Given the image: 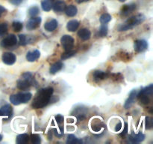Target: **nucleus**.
<instances>
[{"label": "nucleus", "mask_w": 153, "mask_h": 144, "mask_svg": "<svg viewBox=\"0 0 153 144\" xmlns=\"http://www.w3.org/2000/svg\"><path fill=\"white\" fill-rule=\"evenodd\" d=\"M54 89L52 87L43 88L39 90L35 94L31 106L34 109H41L49 103L53 94Z\"/></svg>", "instance_id": "f257e3e1"}, {"label": "nucleus", "mask_w": 153, "mask_h": 144, "mask_svg": "<svg viewBox=\"0 0 153 144\" xmlns=\"http://www.w3.org/2000/svg\"><path fill=\"white\" fill-rule=\"evenodd\" d=\"M145 20V16L143 14H137L128 18L124 24L119 28L120 31H127L137 26Z\"/></svg>", "instance_id": "f03ea898"}, {"label": "nucleus", "mask_w": 153, "mask_h": 144, "mask_svg": "<svg viewBox=\"0 0 153 144\" xmlns=\"http://www.w3.org/2000/svg\"><path fill=\"white\" fill-rule=\"evenodd\" d=\"M22 77V78L17 81V88L20 90H27L32 85L34 82V78L31 74L28 72L23 74Z\"/></svg>", "instance_id": "7ed1b4c3"}, {"label": "nucleus", "mask_w": 153, "mask_h": 144, "mask_svg": "<svg viewBox=\"0 0 153 144\" xmlns=\"http://www.w3.org/2000/svg\"><path fill=\"white\" fill-rule=\"evenodd\" d=\"M32 94L30 92L18 93V94H12L10 97V101L13 105H19L20 104L27 103L31 100Z\"/></svg>", "instance_id": "20e7f679"}, {"label": "nucleus", "mask_w": 153, "mask_h": 144, "mask_svg": "<svg viewBox=\"0 0 153 144\" xmlns=\"http://www.w3.org/2000/svg\"><path fill=\"white\" fill-rule=\"evenodd\" d=\"M61 43L66 51L70 50L74 46V39L68 34L63 35L61 38Z\"/></svg>", "instance_id": "39448f33"}, {"label": "nucleus", "mask_w": 153, "mask_h": 144, "mask_svg": "<svg viewBox=\"0 0 153 144\" xmlns=\"http://www.w3.org/2000/svg\"><path fill=\"white\" fill-rule=\"evenodd\" d=\"M17 44V38L16 35L13 34H10L4 38L1 42V46L2 47H11L15 46Z\"/></svg>", "instance_id": "423d86ee"}, {"label": "nucleus", "mask_w": 153, "mask_h": 144, "mask_svg": "<svg viewBox=\"0 0 153 144\" xmlns=\"http://www.w3.org/2000/svg\"><path fill=\"white\" fill-rule=\"evenodd\" d=\"M41 17L39 16H33L32 18L28 21L26 24V28L28 30H34L37 28V27L40 26L41 23Z\"/></svg>", "instance_id": "0eeeda50"}, {"label": "nucleus", "mask_w": 153, "mask_h": 144, "mask_svg": "<svg viewBox=\"0 0 153 144\" xmlns=\"http://www.w3.org/2000/svg\"><path fill=\"white\" fill-rule=\"evenodd\" d=\"M1 58H2L3 62L6 64H8V65L13 64L16 60V56H15L13 53H12V52H4Z\"/></svg>", "instance_id": "6e6552de"}, {"label": "nucleus", "mask_w": 153, "mask_h": 144, "mask_svg": "<svg viewBox=\"0 0 153 144\" xmlns=\"http://www.w3.org/2000/svg\"><path fill=\"white\" fill-rule=\"evenodd\" d=\"M13 114V109L10 104H6L0 109V116L5 117L6 119L10 118Z\"/></svg>", "instance_id": "1a4fd4ad"}, {"label": "nucleus", "mask_w": 153, "mask_h": 144, "mask_svg": "<svg viewBox=\"0 0 153 144\" xmlns=\"http://www.w3.org/2000/svg\"><path fill=\"white\" fill-rule=\"evenodd\" d=\"M148 48V43L145 40H136L134 43V50L137 52H141Z\"/></svg>", "instance_id": "9d476101"}, {"label": "nucleus", "mask_w": 153, "mask_h": 144, "mask_svg": "<svg viewBox=\"0 0 153 144\" xmlns=\"http://www.w3.org/2000/svg\"><path fill=\"white\" fill-rule=\"evenodd\" d=\"M137 90L135 89H133L132 91L130 92L129 97L128 98V99H127L126 101L125 105H124V107H125L126 109H128V108H130L133 104H134V101H135V98L136 97H137Z\"/></svg>", "instance_id": "9b49d317"}, {"label": "nucleus", "mask_w": 153, "mask_h": 144, "mask_svg": "<svg viewBox=\"0 0 153 144\" xmlns=\"http://www.w3.org/2000/svg\"><path fill=\"white\" fill-rule=\"evenodd\" d=\"M136 9V5L134 4H125L121 9V15L123 16H126L132 13Z\"/></svg>", "instance_id": "f8f14e48"}, {"label": "nucleus", "mask_w": 153, "mask_h": 144, "mask_svg": "<svg viewBox=\"0 0 153 144\" xmlns=\"http://www.w3.org/2000/svg\"><path fill=\"white\" fill-rule=\"evenodd\" d=\"M145 139V135L142 133H138L137 134H132L129 135L128 136V140L132 143H138V142H142Z\"/></svg>", "instance_id": "ddd939ff"}, {"label": "nucleus", "mask_w": 153, "mask_h": 144, "mask_svg": "<svg viewBox=\"0 0 153 144\" xmlns=\"http://www.w3.org/2000/svg\"><path fill=\"white\" fill-rule=\"evenodd\" d=\"M58 21L55 19H52L50 20L47 21V22L45 23L44 28L46 31L48 32H53L54 30H55L58 27Z\"/></svg>", "instance_id": "4468645a"}, {"label": "nucleus", "mask_w": 153, "mask_h": 144, "mask_svg": "<svg viewBox=\"0 0 153 144\" xmlns=\"http://www.w3.org/2000/svg\"><path fill=\"white\" fill-rule=\"evenodd\" d=\"M137 97L138 98L139 101L141 104L147 105L150 103V95L145 94L142 91H140V93L137 94Z\"/></svg>", "instance_id": "2eb2a0df"}, {"label": "nucleus", "mask_w": 153, "mask_h": 144, "mask_svg": "<svg viewBox=\"0 0 153 144\" xmlns=\"http://www.w3.org/2000/svg\"><path fill=\"white\" fill-rule=\"evenodd\" d=\"M108 74L106 72L101 71V70H97L93 74V77H94L95 82H100V81L108 78Z\"/></svg>", "instance_id": "dca6fc26"}, {"label": "nucleus", "mask_w": 153, "mask_h": 144, "mask_svg": "<svg viewBox=\"0 0 153 144\" xmlns=\"http://www.w3.org/2000/svg\"><path fill=\"white\" fill-rule=\"evenodd\" d=\"M78 35L82 40H88L91 38V32L88 28H82L78 32Z\"/></svg>", "instance_id": "f3484780"}, {"label": "nucleus", "mask_w": 153, "mask_h": 144, "mask_svg": "<svg viewBox=\"0 0 153 144\" xmlns=\"http://www.w3.org/2000/svg\"><path fill=\"white\" fill-rule=\"evenodd\" d=\"M40 56V52L39 50H34L31 51V52H28L26 54V59L28 62H32L36 61L38 59Z\"/></svg>", "instance_id": "a211bd4d"}, {"label": "nucleus", "mask_w": 153, "mask_h": 144, "mask_svg": "<svg viewBox=\"0 0 153 144\" xmlns=\"http://www.w3.org/2000/svg\"><path fill=\"white\" fill-rule=\"evenodd\" d=\"M64 11H65V14L68 16H75L77 14L78 9L76 6L72 4V5L66 6Z\"/></svg>", "instance_id": "6ab92c4d"}, {"label": "nucleus", "mask_w": 153, "mask_h": 144, "mask_svg": "<svg viewBox=\"0 0 153 144\" xmlns=\"http://www.w3.org/2000/svg\"><path fill=\"white\" fill-rule=\"evenodd\" d=\"M105 127V124H103V122L100 120L97 119V121L96 122L95 119L92 122V125H91V128L94 131L99 132Z\"/></svg>", "instance_id": "aec40b11"}, {"label": "nucleus", "mask_w": 153, "mask_h": 144, "mask_svg": "<svg viewBox=\"0 0 153 144\" xmlns=\"http://www.w3.org/2000/svg\"><path fill=\"white\" fill-rule=\"evenodd\" d=\"M66 8V3L64 1H58L52 5V8L55 12L64 11Z\"/></svg>", "instance_id": "412c9836"}, {"label": "nucleus", "mask_w": 153, "mask_h": 144, "mask_svg": "<svg viewBox=\"0 0 153 144\" xmlns=\"http://www.w3.org/2000/svg\"><path fill=\"white\" fill-rule=\"evenodd\" d=\"M79 26V22L76 20H73L67 22V28L68 31L70 32H75Z\"/></svg>", "instance_id": "4be33fe9"}, {"label": "nucleus", "mask_w": 153, "mask_h": 144, "mask_svg": "<svg viewBox=\"0 0 153 144\" xmlns=\"http://www.w3.org/2000/svg\"><path fill=\"white\" fill-rule=\"evenodd\" d=\"M30 139L29 135L27 134H22L18 135L16 137V143L17 144H25L28 142Z\"/></svg>", "instance_id": "5701e85b"}, {"label": "nucleus", "mask_w": 153, "mask_h": 144, "mask_svg": "<svg viewBox=\"0 0 153 144\" xmlns=\"http://www.w3.org/2000/svg\"><path fill=\"white\" fill-rule=\"evenodd\" d=\"M63 66H64V64H63V63L61 62H58L54 63L50 67V74H55V73H57V72L59 71V70H61L62 69Z\"/></svg>", "instance_id": "b1692460"}, {"label": "nucleus", "mask_w": 153, "mask_h": 144, "mask_svg": "<svg viewBox=\"0 0 153 144\" xmlns=\"http://www.w3.org/2000/svg\"><path fill=\"white\" fill-rule=\"evenodd\" d=\"M67 143L68 144H79L82 143V140H79L76 137L75 135L70 134L68 135L67 139Z\"/></svg>", "instance_id": "393cba45"}, {"label": "nucleus", "mask_w": 153, "mask_h": 144, "mask_svg": "<svg viewBox=\"0 0 153 144\" xmlns=\"http://www.w3.org/2000/svg\"><path fill=\"white\" fill-rule=\"evenodd\" d=\"M41 7L44 11H49L52 8L51 0H43L41 2Z\"/></svg>", "instance_id": "a878e982"}, {"label": "nucleus", "mask_w": 153, "mask_h": 144, "mask_svg": "<svg viewBox=\"0 0 153 144\" xmlns=\"http://www.w3.org/2000/svg\"><path fill=\"white\" fill-rule=\"evenodd\" d=\"M107 34H108L107 25H106V24H102V25L101 26V27H100L98 33H97V35H98L99 37L103 38V37H105V36L107 35Z\"/></svg>", "instance_id": "bb28decb"}, {"label": "nucleus", "mask_w": 153, "mask_h": 144, "mask_svg": "<svg viewBox=\"0 0 153 144\" xmlns=\"http://www.w3.org/2000/svg\"><path fill=\"white\" fill-rule=\"evenodd\" d=\"M111 16L110 14H103L102 15H101V16H100V22H101V23L102 24H106L107 22H110L111 20Z\"/></svg>", "instance_id": "cd10ccee"}, {"label": "nucleus", "mask_w": 153, "mask_h": 144, "mask_svg": "<svg viewBox=\"0 0 153 144\" xmlns=\"http://www.w3.org/2000/svg\"><path fill=\"white\" fill-rule=\"evenodd\" d=\"M76 51L73 50L66 51L65 52H64V53L61 55V59H67V58H71L72 56H73L76 54Z\"/></svg>", "instance_id": "c85d7f7f"}, {"label": "nucleus", "mask_w": 153, "mask_h": 144, "mask_svg": "<svg viewBox=\"0 0 153 144\" xmlns=\"http://www.w3.org/2000/svg\"><path fill=\"white\" fill-rule=\"evenodd\" d=\"M39 12H40V9L37 6H32L28 10V14L31 16H35L38 14Z\"/></svg>", "instance_id": "c756f323"}, {"label": "nucleus", "mask_w": 153, "mask_h": 144, "mask_svg": "<svg viewBox=\"0 0 153 144\" xmlns=\"http://www.w3.org/2000/svg\"><path fill=\"white\" fill-rule=\"evenodd\" d=\"M7 28H8V27L5 22L0 23V37H2L7 33Z\"/></svg>", "instance_id": "7c9ffc66"}, {"label": "nucleus", "mask_w": 153, "mask_h": 144, "mask_svg": "<svg viewBox=\"0 0 153 144\" xmlns=\"http://www.w3.org/2000/svg\"><path fill=\"white\" fill-rule=\"evenodd\" d=\"M12 26H13V30H14L15 32H18L22 30L23 25H22V22H19V21H15V22H13V24H12Z\"/></svg>", "instance_id": "2f4dec72"}, {"label": "nucleus", "mask_w": 153, "mask_h": 144, "mask_svg": "<svg viewBox=\"0 0 153 144\" xmlns=\"http://www.w3.org/2000/svg\"><path fill=\"white\" fill-rule=\"evenodd\" d=\"M31 142L33 144H40L41 142V138L38 134H32L30 137Z\"/></svg>", "instance_id": "473e14b6"}, {"label": "nucleus", "mask_w": 153, "mask_h": 144, "mask_svg": "<svg viewBox=\"0 0 153 144\" xmlns=\"http://www.w3.org/2000/svg\"><path fill=\"white\" fill-rule=\"evenodd\" d=\"M143 93L145 94H147L149 95H152V92H153V85L152 84H150L149 86H148L147 87L144 88L143 89L141 90Z\"/></svg>", "instance_id": "72a5a7b5"}, {"label": "nucleus", "mask_w": 153, "mask_h": 144, "mask_svg": "<svg viewBox=\"0 0 153 144\" xmlns=\"http://www.w3.org/2000/svg\"><path fill=\"white\" fill-rule=\"evenodd\" d=\"M145 123H146V129H151L153 125V120L152 118L151 117H146V120H145Z\"/></svg>", "instance_id": "f704fd0d"}, {"label": "nucleus", "mask_w": 153, "mask_h": 144, "mask_svg": "<svg viewBox=\"0 0 153 144\" xmlns=\"http://www.w3.org/2000/svg\"><path fill=\"white\" fill-rule=\"evenodd\" d=\"M53 131L55 136H58V137H61L64 135V128L62 127H60L58 130L57 128H54Z\"/></svg>", "instance_id": "c9c22d12"}, {"label": "nucleus", "mask_w": 153, "mask_h": 144, "mask_svg": "<svg viewBox=\"0 0 153 144\" xmlns=\"http://www.w3.org/2000/svg\"><path fill=\"white\" fill-rule=\"evenodd\" d=\"M19 44L20 45H25L28 44V40H27V36L25 34H20L19 36Z\"/></svg>", "instance_id": "e433bc0d"}, {"label": "nucleus", "mask_w": 153, "mask_h": 144, "mask_svg": "<svg viewBox=\"0 0 153 144\" xmlns=\"http://www.w3.org/2000/svg\"><path fill=\"white\" fill-rule=\"evenodd\" d=\"M55 121L57 122V123H58V124H61L63 122H64V117L62 115H61V114H58L57 116H55Z\"/></svg>", "instance_id": "4c0bfd02"}, {"label": "nucleus", "mask_w": 153, "mask_h": 144, "mask_svg": "<svg viewBox=\"0 0 153 144\" xmlns=\"http://www.w3.org/2000/svg\"><path fill=\"white\" fill-rule=\"evenodd\" d=\"M9 1H10V2L12 4H13V5L18 6L22 2L23 0H9Z\"/></svg>", "instance_id": "58836bf2"}, {"label": "nucleus", "mask_w": 153, "mask_h": 144, "mask_svg": "<svg viewBox=\"0 0 153 144\" xmlns=\"http://www.w3.org/2000/svg\"><path fill=\"white\" fill-rule=\"evenodd\" d=\"M127 132H128V124H127V123H125V128H124L123 131L122 133H121L120 135V136H122L123 138L124 136H125L126 135Z\"/></svg>", "instance_id": "ea45409f"}, {"label": "nucleus", "mask_w": 153, "mask_h": 144, "mask_svg": "<svg viewBox=\"0 0 153 144\" xmlns=\"http://www.w3.org/2000/svg\"><path fill=\"white\" fill-rule=\"evenodd\" d=\"M122 128V123L120 122H119L118 124H116V127H115V131H120Z\"/></svg>", "instance_id": "a19ab883"}, {"label": "nucleus", "mask_w": 153, "mask_h": 144, "mask_svg": "<svg viewBox=\"0 0 153 144\" xmlns=\"http://www.w3.org/2000/svg\"><path fill=\"white\" fill-rule=\"evenodd\" d=\"M6 12V9L3 6L0 5V17Z\"/></svg>", "instance_id": "79ce46f5"}, {"label": "nucleus", "mask_w": 153, "mask_h": 144, "mask_svg": "<svg viewBox=\"0 0 153 144\" xmlns=\"http://www.w3.org/2000/svg\"><path fill=\"white\" fill-rule=\"evenodd\" d=\"M90 1V0H77V2L79 3H82V2H85Z\"/></svg>", "instance_id": "37998d69"}, {"label": "nucleus", "mask_w": 153, "mask_h": 144, "mask_svg": "<svg viewBox=\"0 0 153 144\" xmlns=\"http://www.w3.org/2000/svg\"><path fill=\"white\" fill-rule=\"evenodd\" d=\"M1 140H2V136H1V134H0V141H1Z\"/></svg>", "instance_id": "c03bdc74"}, {"label": "nucleus", "mask_w": 153, "mask_h": 144, "mask_svg": "<svg viewBox=\"0 0 153 144\" xmlns=\"http://www.w3.org/2000/svg\"><path fill=\"white\" fill-rule=\"evenodd\" d=\"M119 1H120V2H125V1H126V0H119Z\"/></svg>", "instance_id": "a18cd8bd"}, {"label": "nucleus", "mask_w": 153, "mask_h": 144, "mask_svg": "<svg viewBox=\"0 0 153 144\" xmlns=\"http://www.w3.org/2000/svg\"><path fill=\"white\" fill-rule=\"evenodd\" d=\"M53 1H55V0H53Z\"/></svg>", "instance_id": "49530a36"}]
</instances>
